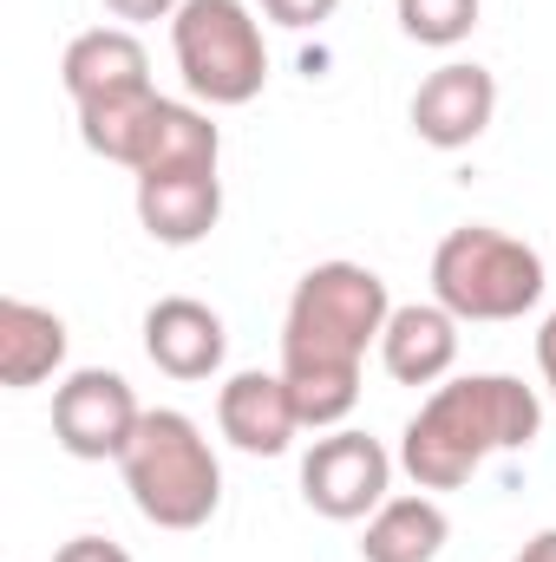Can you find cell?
I'll list each match as a JSON object with an SVG mask.
<instances>
[{
  "instance_id": "cell-6",
  "label": "cell",
  "mask_w": 556,
  "mask_h": 562,
  "mask_svg": "<svg viewBox=\"0 0 556 562\" xmlns=\"http://www.w3.org/2000/svg\"><path fill=\"white\" fill-rule=\"evenodd\" d=\"M387 484H393V451L380 438H367V431H347V425L314 438V451L301 458V497L327 524L374 517L387 504Z\"/></svg>"
},
{
  "instance_id": "cell-15",
  "label": "cell",
  "mask_w": 556,
  "mask_h": 562,
  "mask_svg": "<svg viewBox=\"0 0 556 562\" xmlns=\"http://www.w3.org/2000/svg\"><path fill=\"white\" fill-rule=\"evenodd\" d=\"M452 524L438 510V497H387L374 517H367V537H360V562H432L445 550Z\"/></svg>"
},
{
  "instance_id": "cell-19",
  "label": "cell",
  "mask_w": 556,
  "mask_h": 562,
  "mask_svg": "<svg viewBox=\"0 0 556 562\" xmlns=\"http://www.w3.org/2000/svg\"><path fill=\"white\" fill-rule=\"evenodd\" d=\"M177 7H184V0H105V13H112V20H125V26H151V20H177Z\"/></svg>"
},
{
  "instance_id": "cell-2",
  "label": "cell",
  "mask_w": 556,
  "mask_h": 562,
  "mask_svg": "<svg viewBox=\"0 0 556 562\" xmlns=\"http://www.w3.org/2000/svg\"><path fill=\"white\" fill-rule=\"evenodd\" d=\"M544 431V400L537 386L511 380V373H465L432 386V400L419 406L400 431V471L419 491H458L471 484V471L498 451H524Z\"/></svg>"
},
{
  "instance_id": "cell-13",
  "label": "cell",
  "mask_w": 556,
  "mask_h": 562,
  "mask_svg": "<svg viewBox=\"0 0 556 562\" xmlns=\"http://www.w3.org/2000/svg\"><path fill=\"white\" fill-rule=\"evenodd\" d=\"M380 367L400 386H438L458 367V314H445L438 301H407L387 314L380 334Z\"/></svg>"
},
{
  "instance_id": "cell-17",
  "label": "cell",
  "mask_w": 556,
  "mask_h": 562,
  "mask_svg": "<svg viewBox=\"0 0 556 562\" xmlns=\"http://www.w3.org/2000/svg\"><path fill=\"white\" fill-rule=\"evenodd\" d=\"M478 7L485 0H400V33L419 40V46H458V40H471V26H478Z\"/></svg>"
},
{
  "instance_id": "cell-7",
  "label": "cell",
  "mask_w": 556,
  "mask_h": 562,
  "mask_svg": "<svg viewBox=\"0 0 556 562\" xmlns=\"http://www.w3.org/2000/svg\"><path fill=\"white\" fill-rule=\"evenodd\" d=\"M138 393L125 386V373L112 367H79L59 380L53 393V438L66 458L79 464H105V458H125V445L138 438Z\"/></svg>"
},
{
  "instance_id": "cell-1",
  "label": "cell",
  "mask_w": 556,
  "mask_h": 562,
  "mask_svg": "<svg viewBox=\"0 0 556 562\" xmlns=\"http://www.w3.org/2000/svg\"><path fill=\"white\" fill-rule=\"evenodd\" d=\"M387 314L393 294L367 262H314L294 281L281 314V380L301 425L334 431L360 406V360L367 347H380Z\"/></svg>"
},
{
  "instance_id": "cell-12",
  "label": "cell",
  "mask_w": 556,
  "mask_h": 562,
  "mask_svg": "<svg viewBox=\"0 0 556 562\" xmlns=\"http://www.w3.org/2000/svg\"><path fill=\"white\" fill-rule=\"evenodd\" d=\"M59 79H66V99L73 105H105V99L151 92V59H144L132 26H92V33H79L66 46Z\"/></svg>"
},
{
  "instance_id": "cell-20",
  "label": "cell",
  "mask_w": 556,
  "mask_h": 562,
  "mask_svg": "<svg viewBox=\"0 0 556 562\" xmlns=\"http://www.w3.org/2000/svg\"><path fill=\"white\" fill-rule=\"evenodd\" d=\"M53 562H132L112 537H73V543H59V557Z\"/></svg>"
},
{
  "instance_id": "cell-8",
  "label": "cell",
  "mask_w": 556,
  "mask_h": 562,
  "mask_svg": "<svg viewBox=\"0 0 556 562\" xmlns=\"http://www.w3.org/2000/svg\"><path fill=\"white\" fill-rule=\"evenodd\" d=\"M498 119V79L478 59H445L438 72H425L413 92V132L432 150H465L491 132Z\"/></svg>"
},
{
  "instance_id": "cell-4",
  "label": "cell",
  "mask_w": 556,
  "mask_h": 562,
  "mask_svg": "<svg viewBox=\"0 0 556 562\" xmlns=\"http://www.w3.org/2000/svg\"><path fill=\"white\" fill-rule=\"evenodd\" d=\"M432 301L458 321H518L544 301V256L491 223L445 229L432 249Z\"/></svg>"
},
{
  "instance_id": "cell-5",
  "label": "cell",
  "mask_w": 556,
  "mask_h": 562,
  "mask_svg": "<svg viewBox=\"0 0 556 562\" xmlns=\"http://www.w3.org/2000/svg\"><path fill=\"white\" fill-rule=\"evenodd\" d=\"M170 53L203 105H249L269 86V46L249 0H184L170 20Z\"/></svg>"
},
{
  "instance_id": "cell-11",
  "label": "cell",
  "mask_w": 556,
  "mask_h": 562,
  "mask_svg": "<svg viewBox=\"0 0 556 562\" xmlns=\"http://www.w3.org/2000/svg\"><path fill=\"white\" fill-rule=\"evenodd\" d=\"M223 216V177L216 170H151L138 177V223L151 243L190 249Z\"/></svg>"
},
{
  "instance_id": "cell-22",
  "label": "cell",
  "mask_w": 556,
  "mask_h": 562,
  "mask_svg": "<svg viewBox=\"0 0 556 562\" xmlns=\"http://www.w3.org/2000/svg\"><path fill=\"white\" fill-rule=\"evenodd\" d=\"M511 562H556V530H537V537H531Z\"/></svg>"
},
{
  "instance_id": "cell-3",
  "label": "cell",
  "mask_w": 556,
  "mask_h": 562,
  "mask_svg": "<svg viewBox=\"0 0 556 562\" xmlns=\"http://www.w3.org/2000/svg\"><path fill=\"white\" fill-rule=\"evenodd\" d=\"M119 471H125L138 517L157 530H203L223 504V464H216L203 425L170 406L138 419V438L125 445Z\"/></svg>"
},
{
  "instance_id": "cell-18",
  "label": "cell",
  "mask_w": 556,
  "mask_h": 562,
  "mask_svg": "<svg viewBox=\"0 0 556 562\" xmlns=\"http://www.w3.org/2000/svg\"><path fill=\"white\" fill-rule=\"evenodd\" d=\"M256 7H263L276 26H294V33H301V26H321V20H334V7H341V0H256Z\"/></svg>"
},
{
  "instance_id": "cell-21",
  "label": "cell",
  "mask_w": 556,
  "mask_h": 562,
  "mask_svg": "<svg viewBox=\"0 0 556 562\" xmlns=\"http://www.w3.org/2000/svg\"><path fill=\"white\" fill-rule=\"evenodd\" d=\"M537 367H544V386H551V400H556V307H551V321L537 327Z\"/></svg>"
},
{
  "instance_id": "cell-14",
  "label": "cell",
  "mask_w": 556,
  "mask_h": 562,
  "mask_svg": "<svg viewBox=\"0 0 556 562\" xmlns=\"http://www.w3.org/2000/svg\"><path fill=\"white\" fill-rule=\"evenodd\" d=\"M66 367V321L40 301L7 294L0 301V386L26 393Z\"/></svg>"
},
{
  "instance_id": "cell-9",
  "label": "cell",
  "mask_w": 556,
  "mask_h": 562,
  "mask_svg": "<svg viewBox=\"0 0 556 562\" xmlns=\"http://www.w3.org/2000/svg\"><path fill=\"white\" fill-rule=\"evenodd\" d=\"M216 425H223V438H230L236 451H249V458H281V451L294 445V431H301V413H294V393H288L281 367L276 373H263V367L230 373L223 393H216Z\"/></svg>"
},
{
  "instance_id": "cell-10",
  "label": "cell",
  "mask_w": 556,
  "mask_h": 562,
  "mask_svg": "<svg viewBox=\"0 0 556 562\" xmlns=\"http://www.w3.org/2000/svg\"><path fill=\"white\" fill-rule=\"evenodd\" d=\"M144 353L170 380H210L223 367V353H230L223 314L203 307V301H190V294H164L144 314Z\"/></svg>"
},
{
  "instance_id": "cell-16",
  "label": "cell",
  "mask_w": 556,
  "mask_h": 562,
  "mask_svg": "<svg viewBox=\"0 0 556 562\" xmlns=\"http://www.w3.org/2000/svg\"><path fill=\"white\" fill-rule=\"evenodd\" d=\"M157 86L151 92H132V99H105V105H79V138L92 157H105V164H138V144H144V125H151V112H157Z\"/></svg>"
}]
</instances>
